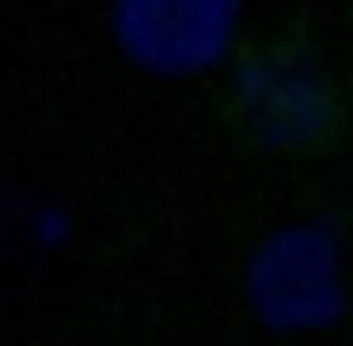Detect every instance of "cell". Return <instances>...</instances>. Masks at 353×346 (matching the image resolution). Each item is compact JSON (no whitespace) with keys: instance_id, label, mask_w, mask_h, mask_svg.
Segmentation results:
<instances>
[{"instance_id":"obj_2","label":"cell","mask_w":353,"mask_h":346,"mask_svg":"<svg viewBox=\"0 0 353 346\" xmlns=\"http://www.w3.org/2000/svg\"><path fill=\"white\" fill-rule=\"evenodd\" d=\"M125 19L152 50H198L221 27V12L228 0H125Z\"/></svg>"},{"instance_id":"obj_1","label":"cell","mask_w":353,"mask_h":346,"mask_svg":"<svg viewBox=\"0 0 353 346\" xmlns=\"http://www.w3.org/2000/svg\"><path fill=\"white\" fill-rule=\"evenodd\" d=\"M232 107L262 145H319L338 122V95L312 46L270 39L243 54L232 80Z\"/></svg>"}]
</instances>
